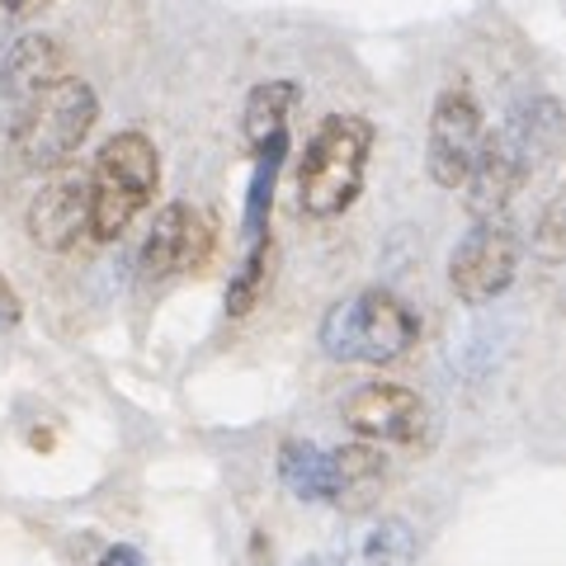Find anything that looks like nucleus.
Wrapping results in <instances>:
<instances>
[{
  "label": "nucleus",
  "mask_w": 566,
  "mask_h": 566,
  "mask_svg": "<svg viewBox=\"0 0 566 566\" xmlns=\"http://www.w3.org/2000/svg\"><path fill=\"white\" fill-rule=\"evenodd\" d=\"M374 123L364 114H326L322 128L312 133L303 147V166H297V208L307 218L326 222L359 199L364 189V170L374 156Z\"/></svg>",
  "instance_id": "2"
},
{
  "label": "nucleus",
  "mask_w": 566,
  "mask_h": 566,
  "mask_svg": "<svg viewBox=\"0 0 566 566\" xmlns=\"http://www.w3.org/2000/svg\"><path fill=\"white\" fill-rule=\"evenodd\" d=\"M57 0H0V43H10L24 24H33L43 10H52Z\"/></svg>",
  "instance_id": "17"
},
{
  "label": "nucleus",
  "mask_w": 566,
  "mask_h": 566,
  "mask_svg": "<svg viewBox=\"0 0 566 566\" xmlns=\"http://www.w3.org/2000/svg\"><path fill=\"white\" fill-rule=\"evenodd\" d=\"M81 237H91V180L81 170H62L29 203V241L52 255H66Z\"/></svg>",
  "instance_id": "10"
},
{
  "label": "nucleus",
  "mask_w": 566,
  "mask_h": 566,
  "mask_svg": "<svg viewBox=\"0 0 566 566\" xmlns=\"http://www.w3.org/2000/svg\"><path fill=\"white\" fill-rule=\"evenodd\" d=\"M270 270H274V241H270V237H260V241H255V251L245 255V264L237 270L232 289H227V312H232V316H245V312H251L260 297H264V289H270Z\"/></svg>",
  "instance_id": "16"
},
{
  "label": "nucleus",
  "mask_w": 566,
  "mask_h": 566,
  "mask_svg": "<svg viewBox=\"0 0 566 566\" xmlns=\"http://www.w3.org/2000/svg\"><path fill=\"white\" fill-rule=\"evenodd\" d=\"M91 237L118 241L161 185V156L147 133H114L91 166Z\"/></svg>",
  "instance_id": "3"
},
{
  "label": "nucleus",
  "mask_w": 566,
  "mask_h": 566,
  "mask_svg": "<svg viewBox=\"0 0 566 566\" xmlns=\"http://www.w3.org/2000/svg\"><path fill=\"white\" fill-rule=\"evenodd\" d=\"M212 255V222L193 203H166L151 218V232L142 241L137 264L147 279H175L203 270Z\"/></svg>",
  "instance_id": "8"
},
{
  "label": "nucleus",
  "mask_w": 566,
  "mask_h": 566,
  "mask_svg": "<svg viewBox=\"0 0 566 566\" xmlns=\"http://www.w3.org/2000/svg\"><path fill=\"white\" fill-rule=\"evenodd\" d=\"M562 142V109L557 99H538L510 123L501 133H486L482 151H476V166L468 175V208L472 218H501L510 208V199L528 185L538 156L557 151Z\"/></svg>",
  "instance_id": "1"
},
{
  "label": "nucleus",
  "mask_w": 566,
  "mask_h": 566,
  "mask_svg": "<svg viewBox=\"0 0 566 566\" xmlns=\"http://www.w3.org/2000/svg\"><path fill=\"white\" fill-rule=\"evenodd\" d=\"M62 76H66V52L52 33H24V39H14L6 62H0V118H6V128Z\"/></svg>",
  "instance_id": "11"
},
{
  "label": "nucleus",
  "mask_w": 566,
  "mask_h": 566,
  "mask_svg": "<svg viewBox=\"0 0 566 566\" xmlns=\"http://www.w3.org/2000/svg\"><path fill=\"white\" fill-rule=\"evenodd\" d=\"M297 104H303V85L297 81H260L255 91L245 95V142L260 151L264 142L283 137Z\"/></svg>",
  "instance_id": "13"
},
{
  "label": "nucleus",
  "mask_w": 566,
  "mask_h": 566,
  "mask_svg": "<svg viewBox=\"0 0 566 566\" xmlns=\"http://www.w3.org/2000/svg\"><path fill=\"white\" fill-rule=\"evenodd\" d=\"M345 424L368 444H416L430 424L424 401L401 382H368L359 392H349L340 406Z\"/></svg>",
  "instance_id": "9"
},
{
  "label": "nucleus",
  "mask_w": 566,
  "mask_h": 566,
  "mask_svg": "<svg viewBox=\"0 0 566 566\" xmlns=\"http://www.w3.org/2000/svg\"><path fill=\"white\" fill-rule=\"evenodd\" d=\"M416 562V534L406 520H368L354 528L345 547V566H411Z\"/></svg>",
  "instance_id": "14"
},
{
  "label": "nucleus",
  "mask_w": 566,
  "mask_h": 566,
  "mask_svg": "<svg viewBox=\"0 0 566 566\" xmlns=\"http://www.w3.org/2000/svg\"><path fill=\"white\" fill-rule=\"evenodd\" d=\"M534 245L543 251V260H562V199L547 203L543 222H538V237H534Z\"/></svg>",
  "instance_id": "18"
},
{
  "label": "nucleus",
  "mask_w": 566,
  "mask_h": 566,
  "mask_svg": "<svg viewBox=\"0 0 566 566\" xmlns=\"http://www.w3.org/2000/svg\"><path fill=\"white\" fill-rule=\"evenodd\" d=\"M486 142V114L463 85H449L430 109V137H424V170L439 189H463Z\"/></svg>",
  "instance_id": "7"
},
{
  "label": "nucleus",
  "mask_w": 566,
  "mask_h": 566,
  "mask_svg": "<svg viewBox=\"0 0 566 566\" xmlns=\"http://www.w3.org/2000/svg\"><path fill=\"white\" fill-rule=\"evenodd\" d=\"M520 255L524 245L505 218H476L449 255V289L458 293V303L482 307L515 283Z\"/></svg>",
  "instance_id": "6"
},
{
  "label": "nucleus",
  "mask_w": 566,
  "mask_h": 566,
  "mask_svg": "<svg viewBox=\"0 0 566 566\" xmlns=\"http://www.w3.org/2000/svg\"><path fill=\"white\" fill-rule=\"evenodd\" d=\"M331 458H335V501H364V491H374L382 482L378 444H345Z\"/></svg>",
  "instance_id": "15"
},
{
  "label": "nucleus",
  "mask_w": 566,
  "mask_h": 566,
  "mask_svg": "<svg viewBox=\"0 0 566 566\" xmlns=\"http://www.w3.org/2000/svg\"><path fill=\"white\" fill-rule=\"evenodd\" d=\"M99 99L91 91V81L66 76L52 81L48 91L29 104V109L10 123V147L29 170H62L71 156L85 147V137L95 133Z\"/></svg>",
  "instance_id": "4"
},
{
  "label": "nucleus",
  "mask_w": 566,
  "mask_h": 566,
  "mask_svg": "<svg viewBox=\"0 0 566 566\" xmlns=\"http://www.w3.org/2000/svg\"><path fill=\"white\" fill-rule=\"evenodd\" d=\"M0 312H6V316H20V297H14V289H10L6 274H0Z\"/></svg>",
  "instance_id": "20"
},
{
  "label": "nucleus",
  "mask_w": 566,
  "mask_h": 566,
  "mask_svg": "<svg viewBox=\"0 0 566 566\" xmlns=\"http://www.w3.org/2000/svg\"><path fill=\"white\" fill-rule=\"evenodd\" d=\"M99 566H142V557H137V547H109L99 557Z\"/></svg>",
  "instance_id": "19"
},
{
  "label": "nucleus",
  "mask_w": 566,
  "mask_h": 566,
  "mask_svg": "<svg viewBox=\"0 0 566 566\" xmlns=\"http://www.w3.org/2000/svg\"><path fill=\"white\" fill-rule=\"evenodd\" d=\"M322 349L335 364H392L416 345V312L387 289H364L322 316Z\"/></svg>",
  "instance_id": "5"
},
{
  "label": "nucleus",
  "mask_w": 566,
  "mask_h": 566,
  "mask_svg": "<svg viewBox=\"0 0 566 566\" xmlns=\"http://www.w3.org/2000/svg\"><path fill=\"white\" fill-rule=\"evenodd\" d=\"M279 482L297 501H335V458L316 449L312 439H283L279 449Z\"/></svg>",
  "instance_id": "12"
}]
</instances>
